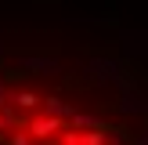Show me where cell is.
Segmentation results:
<instances>
[{"instance_id":"cell-1","label":"cell","mask_w":148,"mask_h":145,"mask_svg":"<svg viewBox=\"0 0 148 145\" xmlns=\"http://www.w3.org/2000/svg\"><path fill=\"white\" fill-rule=\"evenodd\" d=\"M0 145H130L76 102L22 80H0Z\"/></svg>"}]
</instances>
